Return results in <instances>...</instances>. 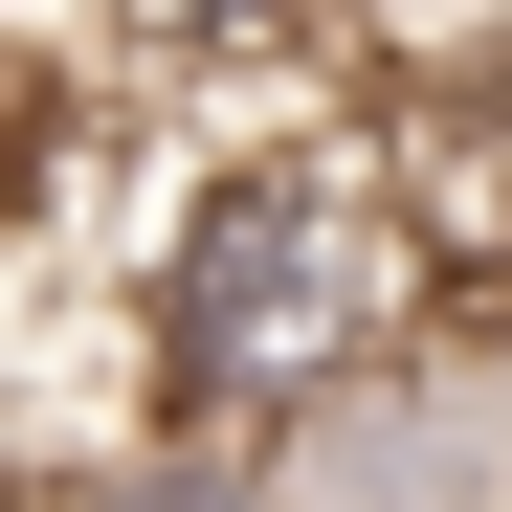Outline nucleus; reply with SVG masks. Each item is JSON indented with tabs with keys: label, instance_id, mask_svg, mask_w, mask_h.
Masks as SVG:
<instances>
[{
	"label": "nucleus",
	"instance_id": "2",
	"mask_svg": "<svg viewBox=\"0 0 512 512\" xmlns=\"http://www.w3.org/2000/svg\"><path fill=\"white\" fill-rule=\"evenodd\" d=\"M268 512H512V423L468 379V334L423 312L401 357H357L334 401L268 423Z\"/></svg>",
	"mask_w": 512,
	"mask_h": 512
},
{
	"label": "nucleus",
	"instance_id": "1",
	"mask_svg": "<svg viewBox=\"0 0 512 512\" xmlns=\"http://www.w3.org/2000/svg\"><path fill=\"white\" fill-rule=\"evenodd\" d=\"M446 312L401 223V156L379 112H245L201 134L179 179L134 201V268H112V423H179V446H268L290 401H334L357 357Z\"/></svg>",
	"mask_w": 512,
	"mask_h": 512
},
{
	"label": "nucleus",
	"instance_id": "3",
	"mask_svg": "<svg viewBox=\"0 0 512 512\" xmlns=\"http://www.w3.org/2000/svg\"><path fill=\"white\" fill-rule=\"evenodd\" d=\"M23 512H268V446H179V423H134V446L23 468Z\"/></svg>",
	"mask_w": 512,
	"mask_h": 512
},
{
	"label": "nucleus",
	"instance_id": "4",
	"mask_svg": "<svg viewBox=\"0 0 512 512\" xmlns=\"http://www.w3.org/2000/svg\"><path fill=\"white\" fill-rule=\"evenodd\" d=\"M446 334H468V379H490V423H512V268H490V290H446Z\"/></svg>",
	"mask_w": 512,
	"mask_h": 512
}]
</instances>
